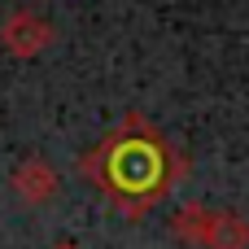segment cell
Returning <instances> with one entry per match:
<instances>
[{"mask_svg":"<svg viewBox=\"0 0 249 249\" xmlns=\"http://www.w3.org/2000/svg\"><path fill=\"white\" fill-rule=\"evenodd\" d=\"M206 249H249V219L232 214V210H214V228Z\"/></svg>","mask_w":249,"mask_h":249,"instance_id":"5","label":"cell"},{"mask_svg":"<svg viewBox=\"0 0 249 249\" xmlns=\"http://www.w3.org/2000/svg\"><path fill=\"white\" fill-rule=\"evenodd\" d=\"M9 188L22 206H48L57 193H61V175L48 158H22L9 175Z\"/></svg>","mask_w":249,"mask_h":249,"instance_id":"3","label":"cell"},{"mask_svg":"<svg viewBox=\"0 0 249 249\" xmlns=\"http://www.w3.org/2000/svg\"><path fill=\"white\" fill-rule=\"evenodd\" d=\"M53 44H57V26L48 18H39L35 9H13L0 22V48L18 61H31V57L48 53Z\"/></svg>","mask_w":249,"mask_h":249,"instance_id":"2","label":"cell"},{"mask_svg":"<svg viewBox=\"0 0 249 249\" xmlns=\"http://www.w3.org/2000/svg\"><path fill=\"white\" fill-rule=\"evenodd\" d=\"M53 249H79V245H70V241H61V245H53Z\"/></svg>","mask_w":249,"mask_h":249,"instance_id":"6","label":"cell"},{"mask_svg":"<svg viewBox=\"0 0 249 249\" xmlns=\"http://www.w3.org/2000/svg\"><path fill=\"white\" fill-rule=\"evenodd\" d=\"M79 171L123 219H144L179 188V179L188 175V162L153 118L123 114L79 158Z\"/></svg>","mask_w":249,"mask_h":249,"instance_id":"1","label":"cell"},{"mask_svg":"<svg viewBox=\"0 0 249 249\" xmlns=\"http://www.w3.org/2000/svg\"><path fill=\"white\" fill-rule=\"evenodd\" d=\"M210 228H214V210L201 206V201H188V206H179V210L171 214V241H175V245L206 249Z\"/></svg>","mask_w":249,"mask_h":249,"instance_id":"4","label":"cell"}]
</instances>
